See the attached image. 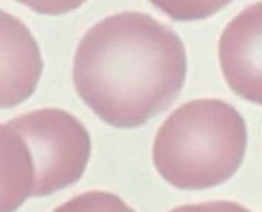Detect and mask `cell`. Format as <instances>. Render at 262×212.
Wrapping results in <instances>:
<instances>
[{
  "label": "cell",
  "instance_id": "6da1fadb",
  "mask_svg": "<svg viewBox=\"0 0 262 212\" xmlns=\"http://www.w3.org/2000/svg\"><path fill=\"white\" fill-rule=\"evenodd\" d=\"M182 40L149 14L125 12L88 30L73 62L79 98L105 123L130 129L168 109L186 79Z\"/></svg>",
  "mask_w": 262,
  "mask_h": 212
},
{
  "label": "cell",
  "instance_id": "7a4b0ae2",
  "mask_svg": "<svg viewBox=\"0 0 262 212\" xmlns=\"http://www.w3.org/2000/svg\"><path fill=\"white\" fill-rule=\"evenodd\" d=\"M91 156V136L66 111L46 108L2 125V211L78 182Z\"/></svg>",
  "mask_w": 262,
  "mask_h": 212
},
{
  "label": "cell",
  "instance_id": "3957f363",
  "mask_svg": "<svg viewBox=\"0 0 262 212\" xmlns=\"http://www.w3.org/2000/svg\"><path fill=\"white\" fill-rule=\"evenodd\" d=\"M247 125L239 112L220 99L179 106L156 134L152 159L172 186L202 191L227 182L244 162Z\"/></svg>",
  "mask_w": 262,
  "mask_h": 212
},
{
  "label": "cell",
  "instance_id": "277c9868",
  "mask_svg": "<svg viewBox=\"0 0 262 212\" xmlns=\"http://www.w3.org/2000/svg\"><path fill=\"white\" fill-rule=\"evenodd\" d=\"M221 71L242 99L262 105V2L228 25L220 39Z\"/></svg>",
  "mask_w": 262,
  "mask_h": 212
},
{
  "label": "cell",
  "instance_id": "5b68a950",
  "mask_svg": "<svg viewBox=\"0 0 262 212\" xmlns=\"http://www.w3.org/2000/svg\"><path fill=\"white\" fill-rule=\"evenodd\" d=\"M175 20H201L218 13L232 0H149Z\"/></svg>",
  "mask_w": 262,
  "mask_h": 212
},
{
  "label": "cell",
  "instance_id": "8992f818",
  "mask_svg": "<svg viewBox=\"0 0 262 212\" xmlns=\"http://www.w3.org/2000/svg\"><path fill=\"white\" fill-rule=\"evenodd\" d=\"M37 13L62 14L78 9L86 0H17Z\"/></svg>",
  "mask_w": 262,
  "mask_h": 212
}]
</instances>
